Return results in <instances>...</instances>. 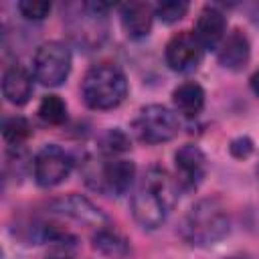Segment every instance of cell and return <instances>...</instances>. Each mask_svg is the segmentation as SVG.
Returning <instances> with one entry per match:
<instances>
[{"label":"cell","mask_w":259,"mask_h":259,"mask_svg":"<svg viewBox=\"0 0 259 259\" xmlns=\"http://www.w3.org/2000/svg\"><path fill=\"white\" fill-rule=\"evenodd\" d=\"M178 200V182L164 168L146 170L140 186L132 196V214L144 229H158Z\"/></svg>","instance_id":"6da1fadb"},{"label":"cell","mask_w":259,"mask_h":259,"mask_svg":"<svg viewBox=\"0 0 259 259\" xmlns=\"http://www.w3.org/2000/svg\"><path fill=\"white\" fill-rule=\"evenodd\" d=\"M231 217L219 198L198 200L182 221V237L196 247H208L227 237Z\"/></svg>","instance_id":"7a4b0ae2"},{"label":"cell","mask_w":259,"mask_h":259,"mask_svg":"<svg viewBox=\"0 0 259 259\" xmlns=\"http://www.w3.org/2000/svg\"><path fill=\"white\" fill-rule=\"evenodd\" d=\"M83 101L91 109H113L127 95V81L123 71L113 63L93 65L81 83Z\"/></svg>","instance_id":"3957f363"},{"label":"cell","mask_w":259,"mask_h":259,"mask_svg":"<svg viewBox=\"0 0 259 259\" xmlns=\"http://www.w3.org/2000/svg\"><path fill=\"white\" fill-rule=\"evenodd\" d=\"M83 174H85V182L93 190H99L103 194L121 196L134 184L136 166L132 160H123V158H113L107 162H95L89 158L85 162Z\"/></svg>","instance_id":"277c9868"},{"label":"cell","mask_w":259,"mask_h":259,"mask_svg":"<svg viewBox=\"0 0 259 259\" xmlns=\"http://www.w3.org/2000/svg\"><path fill=\"white\" fill-rule=\"evenodd\" d=\"M34 77L47 87H59L71 71V53L69 49L59 40L42 42L32 61Z\"/></svg>","instance_id":"5b68a950"},{"label":"cell","mask_w":259,"mask_h":259,"mask_svg":"<svg viewBox=\"0 0 259 259\" xmlns=\"http://www.w3.org/2000/svg\"><path fill=\"white\" fill-rule=\"evenodd\" d=\"M136 134L146 144H164L178 136L180 121L174 111L164 105H146L136 119Z\"/></svg>","instance_id":"8992f818"},{"label":"cell","mask_w":259,"mask_h":259,"mask_svg":"<svg viewBox=\"0 0 259 259\" xmlns=\"http://www.w3.org/2000/svg\"><path fill=\"white\" fill-rule=\"evenodd\" d=\"M71 168H73L71 156L63 148L53 146V144L45 146L34 156V162H32L34 180L42 188H51V186L61 184L71 174Z\"/></svg>","instance_id":"52a82bcc"},{"label":"cell","mask_w":259,"mask_h":259,"mask_svg":"<svg viewBox=\"0 0 259 259\" xmlns=\"http://www.w3.org/2000/svg\"><path fill=\"white\" fill-rule=\"evenodd\" d=\"M202 47L196 40L194 32L190 30H182L176 32L168 45H166V63L172 71L178 73H188L194 71L202 59Z\"/></svg>","instance_id":"ba28073f"},{"label":"cell","mask_w":259,"mask_h":259,"mask_svg":"<svg viewBox=\"0 0 259 259\" xmlns=\"http://www.w3.org/2000/svg\"><path fill=\"white\" fill-rule=\"evenodd\" d=\"M176 182L182 190H194L206 176V156L198 146L184 144L174 154Z\"/></svg>","instance_id":"9c48e42d"},{"label":"cell","mask_w":259,"mask_h":259,"mask_svg":"<svg viewBox=\"0 0 259 259\" xmlns=\"http://www.w3.org/2000/svg\"><path fill=\"white\" fill-rule=\"evenodd\" d=\"M51 208L59 214H65L69 219H75V221L95 227V229L107 227V217L101 212V208H97L91 200H87L81 194H67L61 198H55L51 202Z\"/></svg>","instance_id":"30bf717a"},{"label":"cell","mask_w":259,"mask_h":259,"mask_svg":"<svg viewBox=\"0 0 259 259\" xmlns=\"http://www.w3.org/2000/svg\"><path fill=\"white\" fill-rule=\"evenodd\" d=\"M227 20L217 6H204L194 24V36L202 49H217L225 38Z\"/></svg>","instance_id":"8fae6325"},{"label":"cell","mask_w":259,"mask_h":259,"mask_svg":"<svg viewBox=\"0 0 259 259\" xmlns=\"http://www.w3.org/2000/svg\"><path fill=\"white\" fill-rule=\"evenodd\" d=\"M121 26L130 38H144L152 30L156 8L150 2H127L119 8Z\"/></svg>","instance_id":"7c38bea8"},{"label":"cell","mask_w":259,"mask_h":259,"mask_svg":"<svg viewBox=\"0 0 259 259\" xmlns=\"http://www.w3.org/2000/svg\"><path fill=\"white\" fill-rule=\"evenodd\" d=\"M2 93L8 103L24 105L32 95V77L22 65H10L2 75Z\"/></svg>","instance_id":"4fadbf2b"},{"label":"cell","mask_w":259,"mask_h":259,"mask_svg":"<svg viewBox=\"0 0 259 259\" xmlns=\"http://www.w3.org/2000/svg\"><path fill=\"white\" fill-rule=\"evenodd\" d=\"M249 40L241 30H233L229 36L223 38L219 45V63L225 69L241 71L249 61Z\"/></svg>","instance_id":"5bb4252c"},{"label":"cell","mask_w":259,"mask_h":259,"mask_svg":"<svg viewBox=\"0 0 259 259\" xmlns=\"http://www.w3.org/2000/svg\"><path fill=\"white\" fill-rule=\"evenodd\" d=\"M172 101L178 113L184 117H196L204 107V89L194 81H186L174 89Z\"/></svg>","instance_id":"9a60e30c"},{"label":"cell","mask_w":259,"mask_h":259,"mask_svg":"<svg viewBox=\"0 0 259 259\" xmlns=\"http://www.w3.org/2000/svg\"><path fill=\"white\" fill-rule=\"evenodd\" d=\"M91 243H93V249H97L101 255H107V257H115V259H121L130 253V243L123 235H119L117 231L113 229H107V227H101L95 231V235L91 237Z\"/></svg>","instance_id":"2e32d148"},{"label":"cell","mask_w":259,"mask_h":259,"mask_svg":"<svg viewBox=\"0 0 259 259\" xmlns=\"http://www.w3.org/2000/svg\"><path fill=\"white\" fill-rule=\"evenodd\" d=\"M38 115L51 125H61L67 119V105L59 95H45L38 105Z\"/></svg>","instance_id":"e0dca14e"},{"label":"cell","mask_w":259,"mask_h":259,"mask_svg":"<svg viewBox=\"0 0 259 259\" xmlns=\"http://www.w3.org/2000/svg\"><path fill=\"white\" fill-rule=\"evenodd\" d=\"M30 136V123L20 117V115H12L6 117L2 123V138L6 144L10 146H20L22 142H26Z\"/></svg>","instance_id":"ac0fdd59"},{"label":"cell","mask_w":259,"mask_h":259,"mask_svg":"<svg viewBox=\"0 0 259 259\" xmlns=\"http://www.w3.org/2000/svg\"><path fill=\"white\" fill-rule=\"evenodd\" d=\"M186 12H188V2H184V0H166L156 6V16L164 24H174V22L182 20L186 16Z\"/></svg>","instance_id":"d6986e66"},{"label":"cell","mask_w":259,"mask_h":259,"mask_svg":"<svg viewBox=\"0 0 259 259\" xmlns=\"http://www.w3.org/2000/svg\"><path fill=\"white\" fill-rule=\"evenodd\" d=\"M18 10L28 20H42L51 12V2H47V0H20Z\"/></svg>","instance_id":"ffe728a7"},{"label":"cell","mask_w":259,"mask_h":259,"mask_svg":"<svg viewBox=\"0 0 259 259\" xmlns=\"http://www.w3.org/2000/svg\"><path fill=\"white\" fill-rule=\"evenodd\" d=\"M101 148L103 152L107 154H119V152H125L130 150V140L123 132L119 130H109L103 138H101Z\"/></svg>","instance_id":"44dd1931"},{"label":"cell","mask_w":259,"mask_h":259,"mask_svg":"<svg viewBox=\"0 0 259 259\" xmlns=\"http://www.w3.org/2000/svg\"><path fill=\"white\" fill-rule=\"evenodd\" d=\"M73 247H75V239H63V241H55L51 251L47 253V259H73Z\"/></svg>","instance_id":"7402d4cb"},{"label":"cell","mask_w":259,"mask_h":259,"mask_svg":"<svg viewBox=\"0 0 259 259\" xmlns=\"http://www.w3.org/2000/svg\"><path fill=\"white\" fill-rule=\"evenodd\" d=\"M229 150H231V154L235 158H247L253 152V142L249 138H237V140L231 142Z\"/></svg>","instance_id":"603a6c76"},{"label":"cell","mask_w":259,"mask_h":259,"mask_svg":"<svg viewBox=\"0 0 259 259\" xmlns=\"http://www.w3.org/2000/svg\"><path fill=\"white\" fill-rule=\"evenodd\" d=\"M251 89H253V91H255V95L259 97V71L251 77Z\"/></svg>","instance_id":"cb8c5ba5"},{"label":"cell","mask_w":259,"mask_h":259,"mask_svg":"<svg viewBox=\"0 0 259 259\" xmlns=\"http://www.w3.org/2000/svg\"><path fill=\"white\" fill-rule=\"evenodd\" d=\"M225 259H249L247 255H229V257H225Z\"/></svg>","instance_id":"d4e9b609"},{"label":"cell","mask_w":259,"mask_h":259,"mask_svg":"<svg viewBox=\"0 0 259 259\" xmlns=\"http://www.w3.org/2000/svg\"><path fill=\"white\" fill-rule=\"evenodd\" d=\"M257 174H259V168H257Z\"/></svg>","instance_id":"484cf974"}]
</instances>
